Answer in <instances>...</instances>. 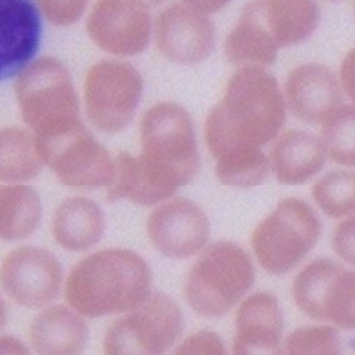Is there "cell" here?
<instances>
[{"instance_id": "9a60e30c", "label": "cell", "mask_w": 355, "mask_h": 355, "mask_svg": "<svg viewBox=\"0 0 355 355\" xmlns=\"http://www.w3.org/2000/svg\"><path fill=\"white\" fill-rule=\"evenodd\" d=\"M43 37L34 0H0V81L19 76L37 54Z\"/></svg>"}, {"instance_id": "8fae6325", "label": "cell", "mask_w": 355, "mask_h": 355, "mask_svg": "<svg viewBox=\"0 0 355 355\" xmlns=\"http://www.w3.org/2000/svg\"><path fill=\"white\" fill-rule=\"evenodd\" d=\"M91 40L103 51L133 57L150 42L152 16L139 0H98L87 21Z\"/></svg>"}, {"instance_id": "7c38bea8", "label": "cell", "mask_w": 355, "mask_h": 355, "mask_svg": "<svg viewBox=\"0 0 355 355\" xmlns=\"http://www.w3.org/2000/svg\"><path fill=\"white\" fill-rule=\"evenodd\" d=\"M61 280L60 262L42 248H19L0 266V283L8 296L28 309L46 307L54 302L61 289Z\"/></svg>"}, {"instance_id": "8d00e7d4", "label": "cell", "mask_w": 355, "mask_h": 355, "mask_svg": "<svg viewBox=\"0 0 355 355\" xmlns=\"http://www.w3.org/2000/svg\"><path fill=\"white\" fill-rule=\"evenodd\" d=\"M331 2H341V0H331Z\"/></svg>"}, {"instance_id": "3957f363", "label": "cell", "mask_w": 355, "mask_h": 355, "mask_svg": "<svg viewBox=\"0 0 355 355\" xmlns=\"http://www.w3.org/2000/svg\"><path fill=\"white\" fill-rule=\"evenodd\" d=\"M139 160L152 179L174 194L194 180L200 168L193 121L174 102H162L145 114L140 123Z\"/></svg>"}, {"instance_id": "2e32d148", "label": "cell", "mask_w": 355, "mask_h": 355, "mask_svg": "<svg viewBox=\"0 0 355 355\" xmlns=\"http://www.w3.org/2000/svg\"><path fill=\"white\" fill-rule=\"evenodd\" d=\"M286 98L293 115L306 123H323L343 102L336 76L315 62L292 71L286 81Z\"/></svg>"}, {"instance_id": "cb8c5ba5", "label": "cell", "mask_w": 355, "mask_h": 355, "mask_svg": "<svg viewBox=\"0 0 355 355\" xmlns=\"http://www.w3.org/2000/svg\"><path fill=\"white\" fill-rule=\"evenodd\" d=\"M40 220L42 201L33 187H0V239H24L37 230Z\"/></svg>"}, {"instance_id": "277c9868", "label": "cell", "mask_w": 355, "mask_h": 355, "mask_svg": "<svg viewBox=\"0 0 355 355\" xmlns=\"http://www.w3.org/2000/svg\"><path fill=\"white\" fill-rule=\"evenodd\" d=\"M15 92L23 121L40 140L58 137L83 123L73 80L55 58L30 62L19 74Z\"/></svg>"}, {"instance_id": "ffe728a7", "label": "cell", "mask_w": 355, "mask_h": 355, "mask_svg": "<svg viewBox=\"0 0 355 355\" xmlns=\"http://www.w3.org/2000/svg\"><path fill=\"white\" fill-rule=\"evenodd\" d=\"M326 152L320 139L302 130L282 135L272 150V167L282 184L297 186L323 168Z\"/></svg>"}, {"instance_id": "f1b7e54d", "label": "cell", "mask_w": 355, "mask_h": 355, "mask_svg": "<svg viewBox=\"0 0 355 355\" xmlns=\"http://www.w3.org/2000/svg\"><path fill=\"white\" fill-rule=\"evenodd\" d=\"M40 13L55 26H71L81 19L89 0H34Z\"/></svg>"}, {"instance_id": "1f68e13d", "label": "cell", "mask_w": 355, "mask_h": 355, "mask_svg": "<svg viewBox=\"0 0 355 355\" xmlns=\"http://www.w3.org/2000/svg\"><path fill=\"white\" fill-rule=\"evenodd\" d=\"M184 5L200 13H216L224 9L231 0H183Z\"/></svg>"}, {"instance_id": "836d02e7", "label": "cell", "mask_w": 355, "mask_h": 355, "mask_svg": "<svg viewBox=\"0 0 355 355\" xmlns=\"http://www.w3.org/2000/svg\"><path fill=\"white\" fill-rule=\"evenodd\" d=\"M0 354H28L23 343L13 337H0Z\"/></svg>"}, {"instance_id": "4dcf8cb0", "label": "cell", "mask_w": 355, "mask_h": 355, "mask_svg": "<svg viewBox=\"0 0 355 355\" xmlns=\"http://www.w3.org/2000/svg\"><path fill=\"white\" fill-rule=\"evenodd\" d=\"M334 252L347 263H354V218L337 227L333 238Z\"/></svg>"}, {"instance_id": "83f0119b", "label": "cell", "mask_w": 355, "mask_h": 355, "mask_svg": "<svg viewBox=\"0 0 355 355\" xmlns=\"http://www.w3.org/2000/svg\"><path fill=\"white\" fill-rule=\"evenodd\" d=\"M289 354H340L341 340L331 327H303L292 333L286 341Z\"/></svg>"}, {"instance_id": "5bb4252c", "label": "cell", "mask_w": 355, "mask_h": 355, "mask_svg": "<svg viewBox=\"0 0 355 355\" xmlns=\"http://www.w3.org/2000/svg\"><path fill=\"white\" fill-rule=\"evenodd\" d=\"M155 35L166 58L177 64H197L214 49L216 28L204 13L186 5H171L157 17Z\"/></svg>"}, {"instance_id": "5b68a950", "label": "cell", "mask_w": 355, "mask_h": 355, "mask_svg": "<svg viewBox=\"0 0 355 355\" xmlns=\"http://www.w3.org/2000/svg\"><path fill=\"white\" fill-rule=\"evenodd\" d=\"M254 280L251 258L235 243L217 242L191 266L184 295L200 315L220 317L250 292Z\"/></svg>"}, {"instance_id": "e0dca14e", "label": "cell", "mask_w": 355, "mask_h": 355, "mask_svg": "<svg viewBox=\"0 0 355 355\" xmlns=\"http://www.w3.org/2000/svg\"><path fill=\"white\" fill-rule=\"evenodd\" d=\"M234 354H272L279 351L283 317L276 297L255 293L248 297L236 313Z\"/></svg>"}, {"instance_id": "9c48e42d", "label": "cell", "mask_w": 355, "mask_h": 355, "mask_svg": "<svg viewBox=\"0 0 355 355\" xmlns=\"http://www.w3.org/2000/svg\"><path fill=\"white\" fill-rule=\"evenodd\" d=\"M354 273L330 259L307 265L293 282V299L313 320L351 330L354 314Z\"/></svg>"}, {"instance_id": "d4e9b609", "label": "cell", "mask_w": 355, "mask_h": 355, "mask_svg": "<svg viewBox=\"0 0 355 355\" xmlns=\"http://www.w3.org/2000/svg\"><path fill=\"white\" fill-rule=\"evenodd\" d=\"M216 173L225 186L250 189L265 182L269 174V160L261 149L231 153L217 159Z\"/></svg>"}, {"instance_id": "8992f818", "label": "cell", "mask_w": 355, "mask_h": 355, "mask_svg": "<svg viewBox=\"0 0 355 355\" xmlns=\"http://www.w3.org/2000/svg\"><path fill=\"white\" fill-rule=\"evenodd\" d=\"M322 225L313 208L297 198H286L252 235L255 255L265 270L283 275L296 268L315 246Z\"/></svg>"}, {"instance_id": "52a82bcc", "label": "cell", "mask_w": 355, "mask_h": 355, "mask_svg": "<svg viewBox=\"0 0 355 355\" xmlns=\"http://www.w3.org/2000/svg\"><path fill=\"white\" fill-rule=\"evenodd\" d=\"M84 92L91 123L101 132L118 133L136 114L144 95V78L126 61L103 60L89 68Z\"/></svg>"}, {"instance_id": "6da1fadb", "label": "cell", "mask_w": 355, "mask_h": 355, "mask_svg": "<svg viewBox=\"0 0 355 355\" xmlns=\"http://www.w3.org/2000/svg\"><path fill=\"white\" fill-rule=\"evenodd\" d=\"M285 121L277 81L262 67H242L207 118L208 149L216 159L261 149L277 136Z\"/></svg>"}, {"instance_id": "603a6c76", "label": "cell", "mask_w": 355, "mask_h": 355, "mask_svg": "<svg viewBox=\"0 0 355 355\" xmlns=\"http://www.w3.org/2000/svg\"><path fill=\"white\" fill-rule=\"evenodd\" d=\"M44 164L35 135L20 128L0 129V182H30Z\"/></svg>"}, {"instance_id": "484cf974", "label": "cell", "mask_w": 355, "mask_h": 355, "mask_svg": "<svg viewBox=\"0 0 355 355\" xmlns=\"http://www.w3.org/2000/svg\"><path fill=\"white\" fill-rule=\"evenodd\" d=\"M322 146L333 162L354 166V108L340 106L324 122L322 130Z\"/></svg>"}, {"instance_id": "e575fe53", "label": "cell", "mask_w": 355, "mask_h": 355, "mask_svg": "<svg viewBox=\"0 0 355 355\" xmlns=\"http://www.w3.org/2000/svg\"><path fill=\"white\" fill-rule=\"evenodd\" d=\"M6 317H8L6 307H5V303H3L2 297H0V330H2L6 324Z\"/></svg>"}, {"instance_id": "d6a6232c", "label": "cell", "mask_w": 355, "mask_h": 355, "mask_svg": "<svg viewBox=\"0 0 355 355\" xmlns=\"http://www.w3.org/2000/svg\"><path fill=\"white\" fill-rule=\"evenodd\" d=\"M341 84L349 98H354V51H351L341 65Z\"/></svg>"}, {"instance_id": "44dd1931", "label": "cell", "mask_w": 355, "mask_h": 355, "mask_svg": "<svg viewBox=\"0 0 355 355\" xmlns=\"http://www.w3.org/2000/svg\"><path fill=\"white\" fill-rule=\"evenodd\" d=\"M103 231L102 211L88 198H69L54 212L53 235L55 242L67 251H88L101 241Z\"/></svg>"}, {"instance_id": "7402d4cb", "label": "cell", "mask_w": 355, "mask_h": 355, "mask_svg": "<svg viewBox=\"0 0 355 355\" xmlns=\"http://www.w3.org/2000/svg\"><path fill=\"white\" fill-rule=\"evenodd\" d=\"M279 47L265 30L252 2L242 10L239 21L228 34L225 53L238 67H268L275 62Z\"/></svg>"}, {"instance_id": "ac0fdd59", "label": "cell", "mask_w": 355, "mask_h": 355, "mask_svg": "<svg viewBox=\"0 0 355 355\" xmlns=\"http://www.w3.org/2000/svg\"><path fill=\"white\" fill-rule=\"evenodd\" d=\"M252 3L279 49L303 43L320 21L317 0H252Z\"/></svg>"}, {"instance_id": "d6986e66", "label": "cell", "mask_w": 355, "mask_h": 355, "mask_svg": "<svg viewBox=\"0 0 355 355\" xmlns=\"http://www.w3.org/2000/svg\"><path fill=\"white\" fill-rule=\"evenodd\" d=\"M89 330L78 311L55 306L42 311L30 326V341L39 354H80Z\"/></svg>"}, {"instance_id": "4316f807", "label": "cell", "mask_w": 355, "mask_h": 355, "mask_svg": "<svg viewBox=\"0 0 355 355\" xmlns=\"http://www.w3.org/2000/svg\"><path fill=\"white\" fill-rule=\"evenodd\" d=\"M315 202L333 218L351 216L354 212V174L333 171L318 180L313 187Z\"/></svg>"}, {"instance_id": "7a4b0ae2", "label": "cell", "mask_w": 355, "mask_h": 355, "mask_svg": "<svg viewBox=\"0 0 355 355\" xmlns=\"http://www.w3.org/2000/svg\"><path fill=\"white\" fill-rule=\"evenodd\" d=\"M152 273L144 258L128 250H105L71 270L65 299L87 317L129 311L150 296Z\"/></svg>"}, {"instance_id": "ba28073f", "label": "cell", "mask_w": 355, "mask_h": 355, "mask_svg": "<svg viewBox=\"0 0 355 355\" xmlns=\"http://www.w3.org/2000/svg\"><path fill=\"white\" fill-rule=\"evenodd\" d=\"M105 334L106 354H163L183 331L180 307L166 295H150Z\"/></svg>"}, {"instance_id": "f546056e", "label": "cell", "mask_w": 355, "mask_h": 355, "mask_svg": "<svg viewBox=\"0 0 355 355\" xmlns=\"http://www.w3.org/2000/svg\"><path fill=\"white\" fill-rule=\"evenodd\" d=\"M175 354H212L221 355L225 354V347L223 340L212 331L201 330L193 336H190L179 348Z\"/></svg>"}, {"instance_id": "30bf717a", "label": "cell", "mask_w": 355, "mask_h": 355, "mask_svg": "<svg viewBox=\"0 0 355 355\" xmlns=\"http://www.w3.org/2000/svg\"><path fill=\"white\" fill-rule=\"evenodd\" d=\"M39 140L44 163L69 187H108L115 174V160L81 123L49 140Z\"/></svg>"}, {"instance_id": "4fadbf2b", "label": "cell", "mask_w": 355, "mask_h": 355, "mask_svg": "<svg viewBox=\"0 0 355 355\" xmlns=\"http://www.w3.org/2000/svg\"><path fill=\"white\" fill-rule=\"evenodd\" d=\"M148 234L156 250L174 259L196 255L205 246L209 225L205 212L187 198L159 205L148 220Z\"/></svg>"}, {"instance_id": "d590c367", "label": "cell", "mask_w": 355, "mask_h": 355, "mask_svg": "<svg viewBox=\"0 0 355 355\" xmlns=\"http://www.w3.org/2000/svg\"><path fill=\"white\" fill-rule=\"evenodd\" d=\"M139 2L145 3L146 6H157V5H162L163 2H166V0H139Z\"/></svg>"}]
</instances>
